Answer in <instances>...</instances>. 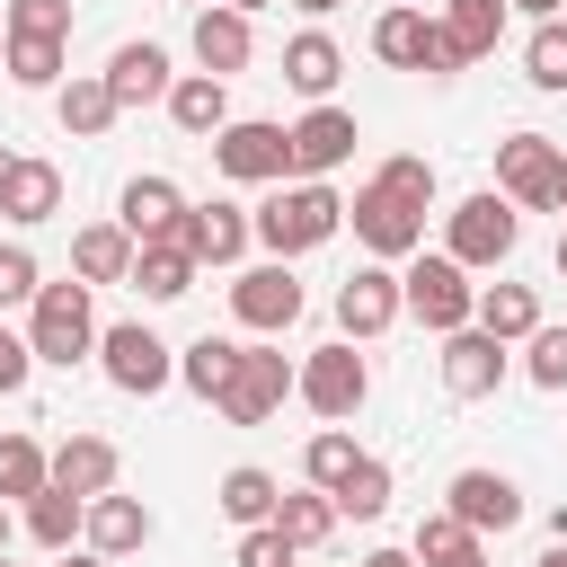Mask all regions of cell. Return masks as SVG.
Instances as JSON below:
<instances>
[{"label": "cell", "instance_id": "cell-1", "mask_svg": "<svg viewBox=\"0 0 567 567\" xmlns=\"http://www.w3.org/2000/svg\"><path fill=\"white\" fill-rule=\"evenodd\" d=\"M425 204H434V159L390 151V159L354 186L346 221H354V239H363L381 266H399V257H416V248H425Z\"/></svg>", "mask_w": 567, "mask_h": 567}, {"label": "cell", "instance_id": "cell-2", "mask_svg": "<svg viewBox=\"0 0 567 567\" xmlns=\"http://www.w3.org/2000/svg\"><path fill=\"white\" fill-rule=\"evenodd\" d=\"M248 230H257L266 257H310V248H328V239L346 230V195H337L328 177H284V186L248 213Z\"/></svg>", "mask_w": 567, "mask_h": 567}, {"label": "cell", "instance_id": "cell-3", "mask_svg": "<svg viewBox=\"0 0 567 567\" xmlns=\"http://www.w3.org/2000/svg\"><path fill=\"white\" fill-rule=\"evenodd\" d=\"M27 354L35 363H89L97 354V310H89V284L71 275V284H35V301H27Z\"/></svg>", "mask_w": 567, "mask_h": 567}, {"label": "cell", "instance_id": "cell-4", "mask_svg": "<svg viewBox=\"0 0 567 567\" xmlns=\"http://www.w3.org/2000/svg\"><path fill=\"white\" fill-rule=\"evenodd\" d=\"M514 239H523V213H514L496 186H478V195H461V204L443 213V257L470 266V275H478V266H505Z\"/></svg>", "mask_w": 567, "mask_h": 567}, {"label": "cell", "instance_id": "cell-5", "mask_svg": "<svg viewBox=\"0 0 567 567\" xmlns=\"http://www.w3.org/2000/svg\"><path fill=\"white\" fill-rule=\"evenodd\" d=\"M292 399L310 408V416H328V425H346L363 399H372V363L354 354V337H337V346H310L301 363H292Z\"/></svg>", "mask_w": 567, "mask_h": 567}, {"label": "cell", "instance_id": "cell-6", "mask_svg": "<svg viewBox=\"0 0 567 567\" xmlns=\"http://www.w3.org/2000/svg\"><path fill=\"white\" fill-rule=\"evenodd\" d=\"M496 195L514 213H567V168L549 133H505L496 142Z\"/></svg>", "mask_w": 567, "mask_h": 567}, {"label": "cell", "instance_id": "cell-7", "mask_svg": "<svg viewBox=\"0 0 567 567\" xmlns=\"http://www.w3.org/2000/svg\"><path fill=\"white\" fill-rule=\"evenodd\" d=\"M399 301H408V319L416 328H434V337H452V328H470V301H478V284H470V266H452L443 248L425 257H408V275H399Z\"/></svg>", "mask_w": 567, "mask_h": 567}, {"label": "cell", "instance_id": "cell-8", "mask_svg": "<svg viewBox=\"0 0 567 567\" xmlns=\"http://www.w3.org/2000/svg\"><path fill=\"white\" fill-rule=\"evenodd\" d=\"M213 168L230 177V186H284L292 177V151H284V124H266V115H230L213 142Z\"/></svg>", "mask_w": 567, "mask_h": 567}, {"label": "cell", "instance_id": "cell-9", "mask_svg": "<svg viewBox=\"0 0 567 567\" xmlns=\"http://www.w3.org/2000/svg\"><path fill=\"white\" fill-rule=\"evenodd\" d=\"M97 372H106L124 399H159V390L177 381V354H168L142 319H115V328H97Z\"/></svg>", "mask_w": 567, "mask_h": 567}, {"label": "cell", "instance_id": "cell-10", "mask_svg": "<svg viewBox=\"0 0 567 567\" xmlns=\"http://www.w3.org/2000/svg\"><path fill=\"white\" fill-rule=\"evenodd\" d=\"M230 319L248 337H284L301 319V284H292V257H266V266H239L230 275Z\"/></svg>", "mask_w": 567, "mask_h": 567}, {"label": "cell", "instance_id": "cell-11", "mask_svg": "<svg viewBox=\"0 0 567 567\" xmlns=\"http://www.w3.org/2000/svg\"><path fill=\"white\" fill-rule=\"evenodd\" d=\"M292 399V363L275 354V346H239V363H230V381L213 390V408L230 416V425H266L275 408Z\"/></svg>", "mask_w": 567, "mask_h": 567}, {"label": "cell", "instance_id": "cell-12", "mask_svg": "<svg viewBox=\"0 0 567 567\" xmlns=\"http://www.w3.org/2000/svg\"><path fill=\"white\" fill-rule=\"evenodd\" d=\"M354 142H363V124L337 106V97H319L301 124H284V151H292V177H337L346 159H354Z\"/></svg>", "mask_w": 567, "mask_h": 567}, {"label": "cell", "instance_id": "cell-13", "mask_svg": "<svg viewBox=\"0 0 567 567\" xmlns=\"http://www.w3.org/2000/svg\"><path fill=\"white\" fill-rule=\"evenodd\" d=\"M434 363H443V390H452V399H496L505 372H514V346L487 337V328H452Z\"/></svg>", "mask_w": 567, "mask_h": 567}, {"label": "cell", "instance_id": "cell-14", "mask_svg": "<svg viewBox=\"0 0 567 567\" xmlns=\"http://www.w3.org/2000/svg\"><path fill=\"white\" fill-rule=\"evenodd\" d=\"M408 319V301H399V275L372 257V266H354L346 284H337V328L363 346V337H381V328H399Z\"/></svg>", "mask_w": 567, "mask_h": 567}, {"label": "cell", "instance_id": "cell-15", "mask_svg": "<svg viewBox=\"0 0 567 567\" xmlns=\"http://www.w3.org/2000/svg\"><path fill=\"white\" fill-rule=\"evenodd\" d=\"M443 505H452L478 540H496V532H514V523H523V487H514L505 470H452Z\"/></svg>", "mask_w": 567, "mask_h": 567}, {"label": "cell", "instance_id": "cell-16", "mask_svg": "<svg viewBox=\"0 0 567 567\" xmlns=\"http://www.w3.org/2000/svg\"><path fill=\"white\" fill-rule=\"evenodd\" d=\"M248 213L239 204H186V221H177V248L195 257V266H239L248 257Z\"/></svg>", "mask_w": 567, "mask_h": 567}, {"label": "cell", "instance_id": "cell-17", "mask_svg": "<svg viewBox=\"0 0 567 567\" xmlns=\"http://www.w3.org/2000/svg\"><path fill=\"white\" fill-rule=\"evenodd\" d=\"M248 53H257V27H248L230 0H204V9H195V62H204L213 80H230V71H248Z\"/></svg>", "mask_w": 567, "mask_h": 567}, {"label": "cell", "instance_id": "cell-18", "mask_svg": "<svg viewBox=\"0 0 567 567\" xmlns=\"http://www.w3.org/2000/svg\"><path fill=\"white\" fill-rule=\"evenodd\" d=\"M168 44H151V35H133V44H115L106 53V89H115V106H159L168 97Z\"/></svg>", "mask_w": 567, "mask_h": 567}, {"label": "cell", "instance_id": "cell-19", "mask_svg": "<svg viewBox=\"0 0 567 567\" xmlns=\"http://www.w3.org/2000/svg\"><path fill=\"white\" fill-rule=\"evenodd\" d=\"M159 106H168V124H177L186 142H213V133L230 124V80H213V71H177Z\"/></svg>", "mask_w": 567, "mask_h": 567}, {"label": "cell", "instance_id": "cell-20", "mask_svg": "<svg viewBox=\"0 0 567 567\" xmlns=\"http://www.w3.org/2000/svg\"><path fill=\"white\" fill-rule=\"evenodd\" d=\"M151 532H159V523H151V505H142V496H115V487H106V496H89V523H80V540H89L97 558H133Z\"/></svg>", "mask_w": 567, "mask_h": 567}, {"label": "cell", "instance_id": "cell-21", "mask_svg": "<svg viewBox=\"0 0 567 567\" xmlns=\"http://www.w3.org/2000/svg\"><path fill=\"white\" fill-rule=\"evenodd\" d=\"M53 115H62V133L71 142H97L124 106H115V89H106V71H62V89H53Z\"/></svg>", "mask_w": 567, "mask_h": 567}, {"label": "cell", "instance_id": "cell-22", "mask_svg": "<svg viewBox=\"0 0 567 567\" xmlns=\"http://www.w3.org/2000/svg\"><path fill=\"white\" fill-rule=\"evenodd\" d=\"M115 221L133 230V248H142V239H177V221H186V195H177L168 177H133V186L115 195Z\"/></svg>", "mask_w": 567, "mask_h": 567}, {"label": "cell", "instance_id": "cell-23", "mask_svg": "<svg viewBox=\"0 0 567 567\" xmlns=\"http://www.w3.org/2000/svg\"><path fill=\"white\" fill-rule=\"evenodd\" d=\"M115 470H124V452L106 434H62L53 443V487H71V496H106Z\"/></svg>", "mask_w": 567, "mask_h": 567}, {"label": "cell", "instance_id": "cell-24", "mask_svg": "<svg viewBox=\"0 0 567 567\" xmlns=\"http://www.w3.org/2000/svg\"><path fill=\"white\" fill-rule=\"evenodd\" d=\"M71 275L97 292V284H124L133 275V230L124 221H89V230H71Z\"/></svg>", "mask_w": 567, "mask_h": 567}, {"label": "cell", "instance_id": "cell-25", "mask_svg": "<svg viewBox=\"0 0 567 567\" xmlns=\"http://www.w3.org/2000/svg\"><path fill=\"white\" fill-rule=\"evenodd\" d=\"M0 213H9L18 230L53 221V213H62V168H53V159H18V168H9V186H0Z\"/></svg>", "mask_w": 567, "mask_h": 567}, {"label": "cell", "instance_id": "cell-26", "mask_svg": "<svg viewBox=\"0 0 567 567\" xmlns=\"http://www.w3.org/2000/svg\"><path fill=\"white\" fill-rule=\"evenodd\" d=\"M124 284H133L142 301H186V292H195V257H186L177 239H142V248H133V275H124Z\"/></svg>", "mask_w": 567, "mask_h": 567}, {"label": "cell", "instance_id": "cell-27", "mask_svg": "<svg viewBox=\"0 0 567 567\" xmlns=\"http://www.w3.org/2000/svg\"><path fill=\"white\" fill-rule=\"evenodd\" d=\"M470 328H487V337L523 346V337L540 328V292H532V284H478V301H470Z\"/></svg>", "mask_w": 567, "mask_h": 567}, {"label": "cell", "instance_id": "cell-28", "mask_svg": "<svg viewBox=\"0 0 567 567\" xmlns=\"http://www.w3.org/2000/svg\"><path fill=\"white\" fill-rule=\"evenodd\" d=\"M337 71H346V53H337V35H328V27H301V35L284 44V80H292L310 106L337 89Z\"/></svg>", "mask_w": 567, "mask_h": 567}, {"label": "cell", "instance_id": "cell-29", "mask_svg": "<svg viewBox=\"0 0 567 567\" xmlns=\"http://www.w3.org/2000/svg\"><path fill=\"white\" fill-rule=\"evenodd\" d=\"M80 523H89V496H71V487H53V478L27 496V540H35V549H71Z\"/></svg>", "mask_w": 567, "mask_h": 567}, {"label": "cell", "instance_id": "cell-30", "mask_svg": "<svg viewBox=\"0 0 567 567\" xmlns=\"http://www.w3.org/2000/svg\"><path fill=\"white\" fill-rule=\"evenodd\" d=\"M328 505H337V523H381V514H390V461L363 452V461L328 487Z\"/></svg>", "mask_w": 567, "mask_h": 567}, {"label": "cell", "instance_id": "cell-31", "mask_svg": "<svg viewBox=\"0 0 567 567\" xmlns=\"http://www.w3.org/2000/svg\"><path fill=\"white\" fill-rule=\"evenodd\" d=\"M213 496H221V514L248 532V523H275L284 478H275V470H257V461H239V470H221V487H213Z\"/></svg>", "mask_w": 567, "mask_h": 567}, {"label": "cell", "instance_id": "cell-32", "mask_svg": "<svg viewBox=\"0 0 567 567\" xmlns=\"http://www.w3.org/2000/svg\"><path fill=\"white\" fill-rule=\"evenodd\" d=\"M275 532H284L292 549H319V540L337 532V505H328V487H284V496H275Z\"/></svg>", "mask_w": 567, "mask_h": 567}, {"label": "cell", "instance_id": "cell-33", "mask_svg": "<svg viewBox=\"0 0 567 567\" xmlns=\"http://www.w3.org/2000/svg\"><path fill=\"white\" fill-rule=\"evenodd\" d=\"M425 35H434L425 9H381V18H372V53H381L390 71H416V62H425Z\"/></svg>", "mask_w": 567, "mask_h": 567}, {"label": "cell", "instance_id": "cell-34", "mask_svg": "<svg viewBox=\"0 0 567 567\" xmlns=\"http://www.w3.org/2000/svg\"><path fill=\"white\" fill-rule=\"evenodd\" d=\"M62 35H0V62H9V80L18 89H62Z\"/></svg>", "mask_w": 567, "mask_h": 567}, {"label": "cell", "instance_id": "cell-35", "mask_svg": "<svg viewBox=\"0 0 567 567\" xmlns=\"http://www.w3.org/2000/svg\"><path fill=\"white\" fill-rule=\"evenodd\" d=\"M434 27L478 62V53H496V35H505V0H443V18H434Z\"/></svg>", "mask_w": 567, "mask_h": 567}, {"label": "cell", "instance_id": "cell-36", "mask_svg": "<svg viewBox=\"0 0 567 567\" xmlns=\"http://www.w3.org/2000/svg\"><path fill=\"white\" fill-rule=\"evenodd\" d=\"M44 478H53V452L35 434H0V505H27Z\"/></svg>", "mask_w": 567, "mask_h": 567}, {"label": "cell", "instance_id": "cell-37", "mask_svg": "<svg viewBox=\"0 0 567 567\" xmlns=\"http://www.w3.org/2000/svg\"><path fill=\"white\" fill-rule=\"evenodd\" d=\"M523 80L532 89H567V18H532V35H523Z\"/></svg>", "mask_w": 567, "mask_h": 567}, {"label": "cell", "instance_id": "cell-38", "mask_svg": "<svg viewBox=\"0 0 567 567\" xmlns=\"http://www.w3.org/2000/svg\"><path fill=\"white\" fill-rule=\"evenodd\" d=\"M230 363H239V337H195V346L177 354V381H186V390L213 408V390L230 381Z\"/></svg>", "mask_w": 567, "mask_h": 567}, {"label": "cell", "instance_id": "cell-39", "mask_svg": "<svg viewBox=\"0 0 567 567\" xmlns=\"http://www.w3.org/2000/svg\"><path fill=\"white\" fill-rule=\"evenodd\" d=\"M461 549H478V532H470L452 505H434V514L416 523V540H408V558H416V567H443V558H461Z\"/></svg>", "mask_w": 567, "mask_h": 567}, {"label": "cell", "instance_id": "cell-40", "mask_svg": "<svg viewBox=\"0 0 567 567\" xmlns=\"http://www.w3.org/2000/svg\"><path fill=\"white\" fill-rule=\"evenodd\" d=\"M354 461H363V452H354V434H346V425H319V434L301 443V478H310V487H337Z\"/></svg>", "mask_w": 567, "mask_h": 567}, {"label": "cell", "instance_id": "cell-41", "mask_svg": "<svg viewBox=\"0 0 567 567\" xmlns=\"http://www.w3.org/2000/svg\"><path fill=\"white\" fill-rule=\"evenodd\" d=\"M523 381H532V390H567V328L540 319V328L523 337Z\"/></svg>", "mask_w": 567, "mask_h": 567}, {"label": "cell", "instance_id": "cell-42", "mask_svg": "<svg viewBox=\"0 0 567 567\" xmlns=\"http://www.w3.org/2000/svg\"><path fill=\"white\" fill-rule=\"evenodd\" d=\"M0 35H62L71 44V0H9L0 9Z\"/></svg>", "mask_w": 567, "mask_h": 567}, {"label": "cell", "instance_id": "cell-43", "mask_svg": "<svg viewBox=\"0 0 567 567\" xmlns=\"http://www.w3.org/2000/svg\"><path fill=\"white\" fill-rule=\"evenodd\" d=\"M292 558H301V549H292L275 523H248V532H239V549H230V567H292Z\"/></svg>", "mask_w": 567, "mask_h": 567}, {"label": "cell", "instance_id": "cell-44", "mask_svg": "<svg viewBox=\"0 0 567 567\" xmlns=\"http://www.w3.org/2000/svg\"><path fill=\"white\" fill-rule=\"evenodd\" d=\"M35 284H44V275H35V257H27L18 239H9V248H0V310H18V301H35Z\"/></svg>", "mask_w": 567, "mask_h": 567}, {"label": "cell", "instance_id": "cell-45", "mask_svg": "<svg viewBox=\"0 0 567 567\" xmlns=\"http://www.w3.org/2000/svg\"><path fill=\"white\" fill-rule=\"evenodd\" d=\"M27 372H35V354H27V337L0 319V399H18V390H27Z\"/></svg>", "mask_w": 567, "mask_h": 567}, {"label": "cell", "instance_id": "cell-46", "mask_svg": "<svg viewBox=\"0 0 567 567\" xmlns=\"http://www.w3.org/2000/svg\"><path fill=\"white\" fill-rule=\"evenodd\" d=\"M354 567H416V558H408V549H363Z\"/></svg>", "mask_w": 567, "mask_h": 567}, {"label": "cell", "instance_id": "cell-47", "mask_svg": "<svg viewBox=\"0 0 567 567\" xmlns=\"http://www.w3.org/2000/svg\"><path fill=\"white\" fill-rule=\"evenodd\" d=\"M505 9H523V18H558L567 0H505Z\"/></svg>", "mask_w": 567, "mask_h": 567}, {"label": "cell", "instance_id": "cell-48", "mask_svg": "<svg viewBox=\"0 0 567 567\" xmlns=\"http://www.w3.org/2000/svg\"><path fill=\"white\" fill-rule=\"evenodd\" d=\"M53 567H106L97 549H53Z\"/></svg>", "mask_w": 567, "mask_h": 567}, {"label": "cell", "instance_id": "cell-49", "mask_svg": "<svg viewBox=\"0 0 567 567\" xmlns=\"http://www.w3.org/2000/svg\"><path fill=\"white\" fill-rule=\"evenodd\" d=\"M443 567H487V540H478V549H461V558H443Z\"/></svg>", "mask_w": 567, "mask_h": 567}, {"label": "cell", "instance_id": "cell-50", "mask_svg": "<svg viewBox=\"0 0 567 567\" xmlns=\"http://www.w3.org/2000/svg\"><path fill=\"white\" fill-rule=\"evenodd\" d=\"M292 9H301V18H328V9H346V0H292Z\"/></svg>", "mask_w": 567, "mask_h": 567}, {"label": "cell", "instance_id": "cell-51", "mask_svg": "<svg viewBox=\"0 0 567 567\" xmlns=\"http://www.w3.org/2000/svg\"><path fill=\"white\" fill-rule=\"evenodd\" d=\"M230 9H239V18H257V9H284V0H230Z\"/></svg>", "mask_w": 567, "mask_h": 567}, {"label": "cell", "instance_id": "cell-52", "mask_svg": "<svg viewBox=\"0 0 567 567\" xmlns=\"http://www.w3.org/2000/svg\"><path fill=\"white\" fill-rule=\"evenodd\" d=\"M540 567H567V540H549V549H540Z\"/></svg>", "mask_w": 567, "mask_h": 567}, {"label": "cell", "instance_id": "cell-53", "mask_svg": "<svg viewBox=\"0 0 567 567\" xmlns=\"http://www.w3.org/2000/svg\"><path fill=\"white\" fill-rule=\"evenodd\" d=\"M9 168H18V151H9V142H0V186H9Z\"/></svg>", "mask_w": 567, "mask_h": 567}, {"label": "cell", "instance_id": "cell-54", "mask_svg": "<svg viewBox=\"0 0 567 567\" xmlns=\"http://www.w3.org/2000/svg\"><path fill=\"white\" fill-rule=\"evenodd\" d=\"M558 275H567V230H558Z\"/></svg>", "mask_w": 567, "mask_h": 567}, {"label": "cell", "instance_id": "cell-55", "mask_svg": "<svg viewBox=\"0 0 567 567\" xmlns=\"http://www.w3.org/2000/svg\"><path fill=\"white\" fill-rule=\"evenodd\" d=\"M0 549H9V505H0Z\"/></svg>", "mask_w": 567, "mask_h": 567}, {"label": "cell", "instance_id": "cell-56", "mask_svg": "<svg viewBox=\"0 0 567 567\" xmlns=\"http://www.w3.org/2000/svg\"><path fill=\"white\" fill-rule=\"evenodd\" d=\"M0 567H18V558H9V549H0Z\"/></svg>", "mask_w": 567, "mask_h": 567}, {"label": "cell", "instance_id": "cell-57", "mask_svg": "<svg viewBox=\"0 0 567 567\" xmlns=\"http://www.w3.org/2000/svg\"><path fill=\"white\" fill-rule=\"evenodd\" d=\"M558 168H567V151H558Z\"/></svg>", "mask_w": 567, "mask_h": 567}, {"label": "cell", "instance_id": "cell-58", "mask_svg": "<svg viewBox=\"0 0 567 567\" xmlns=\"http://www.w3.org/2000/svg\"><path fill=\"white\" fill-rule=\"evenodd\" d=\"M186 9H204V0H186Z\"/></svg>", "mask_w": 567, "mask_h": 567}]
</instances>
